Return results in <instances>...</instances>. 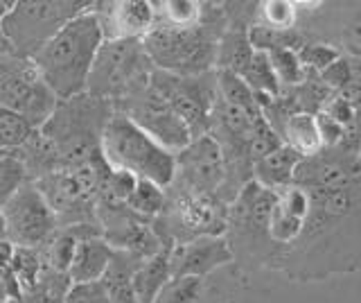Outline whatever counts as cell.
Listing matches in <instances>:
<instances>
[{
    "label": "cell",
    "mask_w": 361,
    "mask_h": 303,
    "mask_svg": "<svg viewBox=\"0 0 361 303\" xmlns=\"http://www.w3.org/2000/svg\"><path fill=\"white\" fill-rule=\"evenodd\" d=\"M116 249L99 235H84L77 242L73 263L68 267V280L71 283H93V280H104L109 267L113 265Z\"/></svg>",
    "instance_id": "16"
},
{
    "label": "cell",
    "mask_w": 361,
    "mask_h": 303,
    "mask_svg": "<svg viewBox=\"0 0 361 303\" xmlns=\"http://www.w3.org/2000/svg\"><path fill=\"white\" fill-rule=\"evenodd\" d=\"M282 136L278 131L271 129V125L264 120V116L255 122V129H253V136H251V156H253V163L264 159L271 152H276L282 148Z\"/></svg>",
    "instance_id": "34"
},
{
    "label": "cell",
    "mask_w": 361,
    "mask_h": 303,
    "mask_svg": "<svg viewBox=\"0 0 361 303\" xmlns=\"http://www.w3.org/2000/svg\"><path fill=\"white\" fill-rule=\"evenodd\" d=\"M104 28H113V39L140 41L156 28V3L124 0V3L113 5Z\"/></svg>",
    "instance_id": "17"
},
{
    "label": "cell",
    "mask_w": 361,
    "mask_h": 303,
    "mask_svg": "<svg viewBox=\"0 0 361 303\" xmlns=\"http://www.w3.org/2000/svg\"><path fill=\"white\" fill-rule=\"evenodd\" d=\"M276 190H267L251 182L242 188L228 204L224 238L233 251V261L246 267H267L271 263L269 215L274 206Z\"/></svg>",
    "instance_id": "5"
},
{
    "label": "cell",
    "mask_w": 361,
    "mask_h": 303,
    "mask_svg": "<svg viewBox=\"0 0 361 303\" xmlns=\"http://www.w3.org/2000/svg\"><path fill=\"white\" fill-rule=\"evenodd\" d=\"M84 227L77 229H68V231H61V233H54L50 238V246H48V263L50 267L54 269L56 274H68V267L73 263V256H75V249H77V242L84 238V235H93V233H84Z\"/></svg>",
    "instance_id": "27"
},
{
    "label": "cell",
    "mask_w": 361,
    "mask_h": 303,
    "mask_svg": "<svg viewBox=\"0 0 361 303\" xmlns=\"http://www.w3.org/2000/svg\"><path fill=\"white\" fill-rule=\"evenodd\" d=\"M201 278H172L154 303H197Z\"/></svg>",
    "instance_id": "32"
},
{
    "label": "cell",
    "mask_w": 361,
    "mask_h": 303,
    "mask_svg": "<svg viewBox=\"0 0 361 303\" xmlns=\"http://www.w3.org/2000/svg\"><path fill=\"white\" fill-rule=\"evenodd\" d=\"M214 80H217V95L224 102L242 109L251 116H262V109L257 105L255 93L242 80V75L231 71H214Z\"/></svg>",
    "instance_id": "23"
},
{
    "label": "cell",
    "mask_w": 361,
    "mask_h": 303,
    "mask_svg": "<svg viewBox=\"0 0 361 303\" xmlns=\"http://www.w3.org/2000/svg\"><path fill=\"white\" fill-rule=\"evenodd\" d=\"M253 46L248 41V32L246 30H231L226 28V32L219 39L217 46V59H214V66L217 71H231L242 75L246 71V66L253 59Z\"/></svg>",
    "instance_id": "21"
},
{
    "label": "cell",
    "mask_w": 361,
    "mask_h": 303,
    "mask_svg": "<svg viewBox=\"0 0 361 303\" xmlns=\"http://www.w3.org/2000/svg\"><path fill=\"white\" fill-rule=\"evenodd\" d=\"M319 114H325L327 118H332L336 125H341L343 129H348V127H353L355 122H357V111H355V107L348 102V100L343 97V95H338V93H334L330 100L325 102V107L319 111Z\"/></svg>",
    "instance_id": "36"
},
{
    "label": "cell",
    "mask_w": 361,
    "mask_h": 303,
    "mask_svg": "<svg viewBox=\"0 0 361 303\" xmlns=\"http://www.w3.org/2000/svg\"><path fill=\"white\" fill-rule=\"evenodd\" d=\"M63 303H113L104 280L93 283H68Z\"/></svg>",
    "instance_id": "33"
},
{
    "label": "cell",
    "mask_w": 361,
    "mask_h": 303,
    "mask_svg": "<svg viewBox=\"0 0 361 303\" xmlns=\"http://www.w3.org/2000/svg\"><path fill=\"white\" fill-rule=\"evenodd\" d=\"M7 238V229H5V213H3V206H0V240Z\"/></svg>",
    "instance_id": "39"
},
{
    "label": "cell",
    "mask_w": 361,
    "mask_h": 303,
    "mask_svg": "<svg viewBox=\"0 0 361 303\" xmlns=\"http://www.w3.org/2000/svg\"><path fill=\"white\" fill-rule=\"evenodd\" d=\"M7 240L23 249H37L50 242L56 231V210L39 186L25 184L16 197L3 206Z\"/></svg>",
    "instance_id": "9"
},
{
    "label": "cell",
    "mask_w": 361,
    "mask_h": 303,
    "mask_svg": "<svg viewBox=\"0 0 361 303\" xmlns=\"http://www.w3.org/2000/svg\"><path fill=\"white\" fill-rule=\"evenodd\" d=\"M104 39V18L95 9H82L30 61L56 100H73L88 88Z\"/></svg>",
    "instance_id": "2"
},
{
    "label": "cell",
    "mask_w": 361,
    "mask_h": 303,
    "mask_svg": "<svg viewBox=\"0 0 361 303\" xmlns=\"http://www.w3.org/2000/svg\"><path fill=\"white\" fill-rule=\"evenodd\" d=\"M56 105L59 100L41 80L32 61L25 69L9 71L5 77H0V107L20 114L34 129L48 125L56 114Z\"/></svg>",
    "instance_id": "10"
},
{
    "label": "cell",
    "mask_w": 361,
    "mask_h": 303,
    "mask_svg": "<svg viewBox=\"0 0 361 303\" xmlns=\"http://www.w3.org/2000/svg\"><path fill=\"white\" fill-rule=\"evenodd\" d=\"M27 184V165L14 154H0V206L20 193Z\"/></svg>",
    "instance_id": "29"
},
{
    "label": "cell",
    "mask_w": 361,
    "mask_h": 303,
    "mask_svg": "<svg viewBox=\"0 0 361 303\" xmlns=\"http://www.w3.org/2000/svg\"><path fill=\"white\" fill-rule=\"evenodd\" d=\"M11 276L20 287V295L25 292H34L41 283L43 276V265L41 258L37 256V249H23V246H16L14 254V263H11Z\"/></svg>",
    "instance_id": "28"
},
{
    "label": "cell",
    "mask_w": 361,
    "mask_h": 303,
    "mask_svg": "<svg viewBox=\"0 0 361 303\" xmlns=\"http://www.w3.org/2000/svg\"><path fill=\"white\" fill-rule=\"evenodd\" d=\"M127 206L131 213H135L142 220H154L161 218L163 210L167 206V188H161L158 184L145 182V179H138L131 197L127 199Z\"/></svg>",
    "instance_id": "25"
},
{
    "label": "cell",
    "mask_w": 361,
    "mask_h": 303,
    "mask_svg": "<svg viewBox=\"0 0 361 303\" xmlns=\"http://www.w3.org/2000/svg\"><path fill=\"white\" fill-rule=\"evenodd\" d=\"M172 280V267H169V249L158 251L152 258H145L135 267L131 285L138 303H154L163 287Z\"/></svg>",
    "instance_id": "19"
},
{
    "label": "cell",
    "mask_w": 361,
    "mask_h": 303,
    "mask_svg": "<svg viewBox=\"0 0 361 303\" xmlns=\"http://www.w3.org/2000/svg\"><path fill=\"white\" fill-rule=\"evenodd\" d=\"M233 263V251L224 235H203L169 249L172 278H201Z\"/></svg>",
    "instance_id": "14"
},
{
    "label": "cell",
    "mask_w": 361,
    "mask_h": 303,
    "mask_svg": "<svg viewBox=\"0 0 361 303\" xmlns=\"http://www.w3.org/2000/svg\"><path fill=\"white\" fill-rule=\"evenodd\" d=\"M138 61H140L138 41H129V39H113L109 43L104 41V46H102L93 66L90 84L99 82L104 88H111V91L118 86H127L140 73Z\"/></svg>",
    "instance_id": "15"
},
{
    "label": "cell",
    "mask_w": 361,
    "mask_h": 303,
    "mask_svg": "<svg viewBox=\"0 0 361 303\" xmlns=\"http://www.w3.org/2000/svg\"><path fill=\"white\" fill-rule=\"evenodd\" d=\"M319 77L332 93H341L355 77V59L341 54L334 64H330L323 73H319Z\"/></svg>",
    "instance_id": "35"
},
{
    "label": "cell",
    "mask_w": 361,
    "mask_h": 303,
    "mask_svg": "<svg viewBox=\"0 0 361 303\" xmlns=\"http://www.w3.org/2000/svg\"><path fill=\"white\" fill-rule=\"evenodd\" d=\"M269 59L274 66L276 77L282 86V91H291V88H298L305 80H307V71L302 69V64L298 59V52L291 48H276L269 50Z\"/></svg>",
    "instance_id": "26"
},
{
    "label": "cell",
    "mask_w": 361,
    "mask_h": 303,
    "mask_svg": "<svg viewBox=\"0 0 361 303\" xmlns=\"http://www.w3.org/2000/svg\"><path fill=\"white\" fill-rule=\"evenodd\" d=\"M296 52H298L302 69L307 73H316V75L323 73L327 66L341 57V50L325 41H305Z\"/></svg>",
    "instance_id": "31"
},
{
    "label": "cell",
    "mask_w": 361,
    "mask_h": 303,
    "mask_svg": "<svg viewBox=\"0 0 361 303\" xmlns=\"http://www.w3.org/2000/svg\"><path fill=\"white\" fill-rule=\"evenodd\" d=\"M34 133V127L16 111L0 107V150L23 148Z\"/></svg>",
    "instance_id": "30"
},
{
    "label": "cell",
    "mask_w": 361,
    "mask_h": 303,
    "mask_svg": "<svg viewBox=\"0 0 361 303\" xmlns=\"http://www.w3.org/2000/svg\"><path fill=\"white\" fill-rule=\"evenodd\" d=\"M102 156L113 170L169 188L176 177V154L165 150L127 114H116L102 129Z\"/></svg>",
    "instance_id": "4"
},
{
    "label": "cell",
    "mask_w": 361,
    "mask_h": 303,
    "mask_svg": "<svg viewBox=\"0 0 361 303\" xmlns=\"http://www.w3.org/2000/svg\"><path fill=\"white\" fill-rule=\"evenodd\" d=\"M82 7L77 3H16L0 18V30L20 57L32 59Z\"/></svg>",
    "instance_id": "7"
},
{
    "label": "cell",
    "mask_w": 361,
    "mask_h": 303,
    "mask_svg": "<svg viewBox=\"0 0 361 303\" xmlns=\"http://www.w3.org/2000/svg\"><path fill=\"white\" fill-rule=\"evenodd\" d=\"M16 246L7 238L0 240V274H11V263H14Z\"/></svg>",
    "instance_id": "37"
},
{
    "label": "cell",
    "mask_w": 361,
    "mask_h": 303,
    "mask_svg": "<svg viewBox=\"0 0 361 303\" xmlns=\"http://www.w3.org/2000/svg\"><path fill=\"white\" fill-rule=\"evenodd\" d=\"M282 143L291 148L296 154H300L302 159L316 156L323 150L319 122H316L314 114H305V111H296L291 114L285 122V127L280 131Z\"/></svg>",
    "instance_id": "20"
},
{
    "label": "cell",
    "mask_w": 361,
    "mask_h": 303,
    "mask_svg": "<svg viewBox=\"0 0 361 303\" xmlns=\"http://www.w3.org/2000/svg\"><path fill=\"white\" fill-rule=\"evenodd\" d=\"M224 179V154L210 133L192 138L188 148L176 154V177L172 184L203 195H219Z\"/></svg>",
    "instance_id": "11"
},
{
    "label": "cell",
    "mask_w": 361,
    "mask_h": 303,
    "mask_svg": "<svg viewBox=\"0 0 361 303\" xmlns=\"http://www.w3.org/2000/svg\"><path fill=\"white\" fill-rule=\"evenodd\" d=\"M300 12L302 5L291 0H264L257 3L255 23L274 32H293L300 25Z\"/></svg>",
    "instance_id": "22"
},
{
    "label": "cell",
    "mask_w": 361,
    "mask_h": 303,
    "mask_svg": "<svg viewBox=\"0 0 361 303\" xmlns=\"http://www.w3.org/2000/svg\"><path fill=\"white\" fill-rule=\"evenodd\" d=\"M224 32V9H217L212 20H206V9H203L201 25L190 30L156 25L142 39V48L149 61L158 66V71L180 77H195L208 73V69L217 59V46Z\"/></svg>",
    "instance_id": "3"
},
{
    "label": "cell",
    "mask_w": 361,
    "mask_h": 303,
    "mask_svg": "<svg viewBox=\"0 0 361 303\" xmlns=\"http://www.w3.org/2000/svg\"><path fill=\"white\" fill-rule=\"evenodd\" d=\"M135 125L142 127L152 138H156L165 150L178 154L183 148H188L192 141V133L188 125L180 120L174 109L158 95L152 84L147 82L145 91L135 97V105L127 114Z\"/></svg>",
    "instance_id": "13"
},
{
    "label": "cell",
    "mask_w": 361,
    "mask_h": 303,
    "mask_svg": "<svg viewBox=\"0 0 361 303\" xmlns=\"http://www.w3.org/2000/svg\"><path fill=\"white\" fill-rule=\"evenodd\" d=\"M302 188L310 193L302 231L271 269L296 283H314L361 269V174L341 186Z\"/></svg>",
    "instance_id": "1"
},
{
    "label": "cell",
    "mask_w": 361,
    "mask_h": 303,
    "mask_svg": "<svg viewBox=\"0 0 361 303\" xmlns=\"http://www.w3.org/2000/svg\"><path fill=\"white\" fill-rule=\"evenodd\" d=\"M332 9H323L316 5L312 9L310 20H300L298 30L302 32L305 41H321V37L332 30L330 43L334 48L345 52V57L361 61V3H336L330 5Z\"/></svg>",
    "instance_id": "12"
},
{
    "label": "cell",
    "mask_w": 361,
    "mask_h": 303,
    "mask_svg": "<svg viewBox=\"0 0 361 303\" xmlns=\"http://www.w3.org/2000/svg\"><path fill=\"white\" fill-rule=\"evenodd\" d=\"M0 303H20L18 299H5V301H0Z\"/></svg>",
    "instance_id": "40"
},
{
    "label": "cell",
    "mask_w": 361,
    "mask_h": 303,
    "mask_svg": "<svg viewBox=\"0 0 361 303\" xmlns=\"http://www.w3.org/2000/svg\"><path fill=\"white\" fill-rule=\"evenodd\" d=\"M203 5L195 0H167L156 3V25H167L176 30H190L201 25Z\"/></svg>",
    "instance_id": "24"
},
{
    "label": "cell",
    "mask_w": 361,
    "mask_h": 303,
    "mask_svg": "<svg viewBox=\"0 0 361 303\" xmlns=\"http://www.w3.org/2000/svg\"><path fill=\"white\" fill-rule=\"evenodd\" d=\"M359 163H361V154H359Z\"/></svg>",
    "instance_id": "41"
},
{
    "label": "cell",
    "mask_w": 361,
    "mask_h": 303,
    "mask_svg": "<svg viewBox=\"0 0 361 303\" xmlns=\"http://www.w3.org/2000/svg\"><path fill=\"white\" fill-rule=\"evenodd\" d=\"M169 188H176V193L172 197L167 195V206L163 215L158 218L161 229L154 227L167 249H172L174 244L203 238V235L226 233L228 204H224L217 195L195 193V190L180 188L176 184Z\"/></svg>",
    "instance_id": "6"
},
{
    "label": "cell",
    "mask_w": 361,
    "mask_h": 303,
    "mask_svg": "<svg viewBox=\"0 0 361 303\" xmlns=\"http://www.w3.org/2000/svg\"><path fill=\"white\" fill-rule=\"evenodd\" d=\"M302 161V156L296 154L287 145L271 152L264 159L253 163V182L267 190H282L293 184V177Z\"/></svg>",
    "instance_id": "18"
},
{
    "label": "cell",
    "mask_w": 361,
    "mask_h": 303,
    "mask_svg": "<svg viewBox=\"0 0 361 303\" xmlns=\"http://www.w3.org/2000/svg\"><path fill=\"white\" fill-rule=\"evenodd\" d=\"M149 84L174 109V114L185 122L192 138L206 136L210 131V114L214 100H217L214 73L180 77L165 71H156L149 75Z\"/></svg>",
    "instance_id": "8"
},
{
    "label": "cell",
    "mask_w": 361,
    "mask_h": 303,
    "mask_svg": "<svg viewBox=\"0 0 361 303\" xmlns=\"http://www.w3.org/2000/svg\"><path fill=\"white\" fill-rule=\"evenodd\" d=\"M20 299V287L11 274H0V301Z\"/></svg>",
    "instance_id": "38"
}]
</instances>
